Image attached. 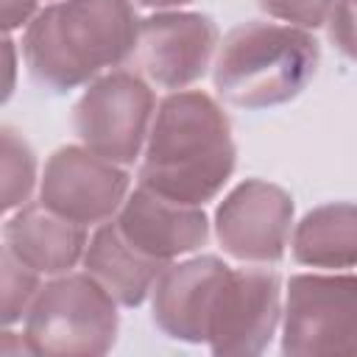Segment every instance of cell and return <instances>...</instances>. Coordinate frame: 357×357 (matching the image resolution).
I'll return each instance as SVG.
<instances>
[{
	"mask_svg": "<svg viewBox=\"0 0 357 357\" xmlns=\"http://www.w3.org/2000/svg\"><path fill=\"white\" fill-rule=\"evenodd\" d=\"M282 279L273 268H229L206 318V346L218 357L262 354L282 318Z\"/></svg>",
	"mask_w": 357,
	"mask_h": 357,
	"instance_id": "7",
	"label": "cell"
},
{
	"mask_svg": "<svg viewBox=\"0 0 357 357\" xmlns=\"http://www.w3.org/2000/svg\"><path fill=\"white\" fill-rule=\"evenodd\" d=\"M39 276L31 265H25L11 248L0 251V290H3V324L11 326L28 315L36 293L42 290Z\"/></svg>",
	"mask_w": 357,
	"mask_h": 357,
	"instance_id": "17",
	"label": "cell"
},
{
	"mask_svg": "<svg viewBox=\"0 0 357 357\" xmlns=\"http://www.w3.org/2000/svg\"><path fill=\"white\" fill-rule=\"evenodd\" d=\"M86 226L73 223L45 204H25L3 223V245L45 276L70 273L86 251Z\"/></svg>",
	"mask_w": 357,
	"mask_h": 357,
	"instance_id": "13",
	"label": "cell"
},
{
	"mask_svg": "<svg viewBox=\"0 0 357 357\" xmlns=\"http://www.w3.org/2000/svg\"><path fill=\"white\" fill-rule=\"evenodd\" d=\"M282 354H357L354 273H296L287 279Z\"/></svg>",
	"mask_w": 357,
	"mask_h": 357,
	"instance_id": "5",
	"label": "cell"
},
{
	"mask_svg": "<svg viewBox=\"0 0 357 357\" xmlns=\"http://www.w3.org/2000/svg\"><path fill=\"white\" fill-rule=\"evenodd\" d=\"M156 106L151 84L139 73L109 70L86 84L73 109V126L81 145L126 167L145 148Z\"/></svg>",
	"mask_w": 357,
	"mask_h": 357,
	"instance_id": "6",
	"label": "cell"
},
{
	"mask_svg": "<svg viewBox=\"0 0 357 357\" xmlns=\"http://www.w3.org/2000/svg\"><path fill=\"white\" fill-rule=\"evenodd\" d=\"M293 229V198L273 181L245 178L215 209V237L237 262L273 265L284 257Z\"/></svg>",
	"mask_w": 357,
	"mask_h": 357,
	"instance_id": "9",
	"label": "cell"
},
{
	"mask_svg": "<svg viewBox=\"0 0 357 357\" xmlns=\"http://www.w3.org/2000/svg\"><path fill=\"white\" fill-rule=\"evenodd\" d=\"M3 45H6V59H8V84H6V98H8L11 89H14V67H17V64H14V42H11L8 33H6V42H3Z\"/></svg>",
	"mask_w": 357,
	"mask_h": 357,
	"instance_id": "22",
	"label": "cell"
},
{
	"mask_svg": "<svg viewBox=\"0 0 357 357\" xmlns=\"http://www.w3.org/2000/svg\"><path fill=\"white\" fill-rule=\"evenodd\" d=\"M134 6H142V8H156V11H170V8H181V6H190L192 0H131Z\"/></svg>",
	"mask_w": 357,
	"mask_h": 357,
	"instance_id": "21",
	"label": "cell"
},
{
	"mask_svg": "<svg viewBox=\"0 0 357 357\" xmlns=\"http://www.w3.org/2000/svg\"><path fill=\"white\" fill-rule=\"evenodd\" d=\"M218 25L201 11H156L139 20L134 61L162 89H187L201 81L218 50Z\"/></svg>",
	"mask_w": 357,
	"mask_h": 357,
	"instance_id": "10",
	"label": "cell"
},
{
	"mask_svg": "<svg viewBox=\"0 0 357 357\" xmlns=\"http://www.w3.org/2000/svg\"><path fill=\"white\" fill-rule=\"evenodd\" d=\"M0 159H3V212H11L25 206L36 187V153L20 131L3 126Z\"/></svg>",
	"mask_w": 357,
	"mask_h": 357,
	"instance_id": "16",
	"label": "cell"
},
{
	"mask_svg": "<svg viewBox=\"0 0 357 357\" xmlns=\"http://www.w3.org/2000/svg\"><path fill=\"white\" fill-rule=\"evenodd\" d=\"M114 223L139 254L159 262L195 254L209 240V218L204 206L170 201L142 184L128 192Z\"/></svg>",
	"mask_w": 357,
	"mask_h": 357,
	"instance_id": "11",
	"label": "cell"
},
{
	"mask_svg": "<svg viewBox=\"0 0 357 357\" xmlns=\"http://www.w3.org/2000/svg\"><path fill=\"white\" fill-rule=\"evenodd\" d=\"M290 251L307 268H357V204L335 201L310 209L293 229Z\"/></svg>",
	"mask_w": 357,
	"mask_h": 357,
	"instance_id": "15",
	"label": "cell"
},
{
	"mask_svg": "<svg viewBox=\"0 0 357 357\" xmlns=\"http://www.w3.org/2000/svg\"><path fill=\"white\" fill-rule=\"evenodd\" d=\"M139 17L131 0H56L25 25L31 78L61 95L134 59Z\"/></svg>",
	"mask_w": 357,
	"mask_h": 357,
	"instance_id": "2",
	"label": "cell"
},
{
	"mask_svg": "<svg viewBox=\"0 0 357 357\" xmlns=\"http://www.w3.org/2000/svg\"><path fill=\"white\" fill-rule=\"evenodd\" d=\"M226 271L229 265L212 254L170 262L151 290L153 324L173 340L206 343L209 307Z\"/></svg>",
	"mask_w": 357,
	"mask_h": 357,
	"instance_id": "12",
	"label": "cell"
},
{
	"mask_svg": "<svg viewBox=\"0 0 357 357\" xmlns=\"http://www.w3.org/2000/svg\"><path fill=\"white\" fill-rule=\"evenodd\" d=\"M329 39L332 45L351 61H357V0H335L329 17Z\"/></svg>",
	"mask_w": 357,
	"mask_h": 357,
	"instance_id": "19",
	"label": "cell"
},
{
	"mask_svg": "<svg viewBox=\"0 0 357 357\" xmlns=\"http://www.w3.org/2000/svg\"><path fill=\"white\" fill-rule=\"evenodd\" d=\"M39 14L36 0H3V31L11 33Z\"/></svg>",
	"mask_w": 357,
	"mask_h": 357,
	"instance_id": "20",
	"label": "cell"
},
{
	"mask_svg": "<svg viewBox=\"0 0 357 357\" xmlns=\"http://www.w3.org/2000/svg\"><path fill=\"white\" fill-rule=\"evenodd\" d=\"M237 165L231 120L201 89H178L159 100L139 184L178 204L204 206L218 198Z\"/></svg>",
	"mask_w": 357,
	"mask_h": 357,
	"instance_id": "1",
	"label": "cell"
},
{
	"mask_svg": "<svg viewBox=\"0 0 357 357\" xmlns=\"http://www.w3.org/2000/svg\"><path fill=\"white\" fill-rule=\"evenodd\" d=\"M81 262H84V271L120 307H139L151 296L159 273L170 265V262H159V259L139 254L120 234L114 218L95 229Z\"/></svg>",
	"mask_w": 357,
	"mask_h": 357,
	"instance_id": "14",
	"label": "cell"
},
{
	"mask_svg": "<svg viewBox=\"0 0 357 357\" xmlns=\"http://www.w3.org/2000/svg\"><path fill=\"white\" fill-rule=\"evenodd\" d=\"M120 329L117 301L84 271L50 279L25 315V346L39 357H98Z\"/></svg>",
	"mask_w": 357,
	"mask_h": 357,
	"instance_id": "4",
	"label": "cell"
},
{
	"mask_svg": "<svg viewBox=\"0 0 357 357\" xmlns=\"http://www.w3.org/2000/svg\"><path fill=\"white\" fill-rule=\"evenodd\" d=\"M257 6L273 20L315 31L329 22L335 0H257Z\"/></svg>",
	"mask_w": 357,
	"mask_h": 357,
	"instance_id": "18",
	"label": "cell"
},
{
	"mask_svg": "<svg viewBox=\"0 0 357 357\" xmlns=\"http://www.w3.org/2000/svg\"><path fill=\"white\" fill-rule=\"evenodd\" d=\"M318 39L307 28L248 20L234 25L215 56L218 95L240 109H268L298 98L315 78Z\"/></svg>",
	"mask_w": 357,
	"mask_h": 357,
	"instance_id": "3",
	"label": "cell"
},
{
	"mask_svg": "<svg viewBox=\"0 0 357 357\" xmlns=\"http://www.w3.org/2000/svg\"><path fill=\"white\" fill-rule=\"evenodd\" d=\"M128 187L131 178L123 165L98 156L86 145H64L45 162L39 204L73 223L100 226L120 212Z\"/></svg>",
	"mask_w": 357,
	"mask_h": 357,
	"instance_id": "8",
	"label": "cell"
}]
</instances>
